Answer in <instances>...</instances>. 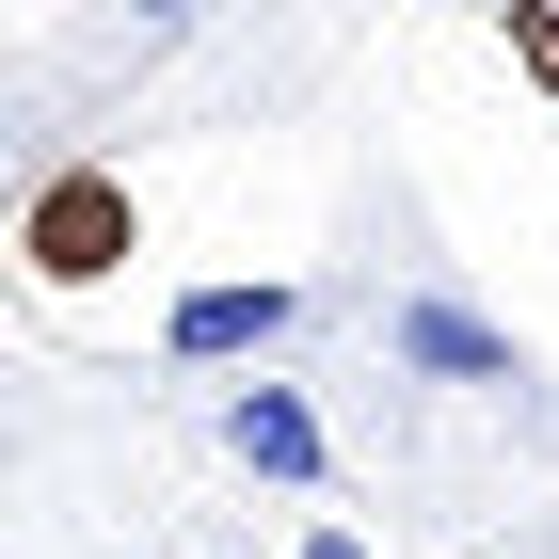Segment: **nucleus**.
<instances>
[{"mask_svg": "<svg viewBox=\"0 0 559 559\" xmlns=\"http://www.w3.org/2000/svg\"><path fill=\"white\" fill-rule=\"evenodd\" d=\"M144 257V209L112 160H48L33 192H16V272L33 288H112V272Z\"/></svg>", "mask_w": 559, "mask_h": 559, "instance_id": "f257e3e1", "label": "nucleus"}, {"mask_svg": "<svg viewBox=\"0 0 559 559\" xmlns=\"http://www.w3.org/2000/svg\"><path fill=\"white\" fill-rule=\"evenodd\" d=\"M304 336V288H272V272H257V288H176L160 304V352H176V368H240V352H288Z\"/></svg>", "mask_w": 559, "mask_h": 559, "instance_id": "f03ea898", "label": "nucleus"}, {"mask_svg": "<svg viewBox=\"0 0 559 559\" xmlns=\"http://www.w3.org/2000/svg\"><path fill=\"white\" fill-rule=\"evenodd\" d=\"M224 464H257V479H336V448H320V400L304 384H224Z\"/></svg>", "mask_w": 559, "mask_h": 559, "instance_id": "7ed1b4c3", "label": "nucleus"}, {"mask_svg": "<svg viewBox=\"0 0 559 559\" xmlns=\"http://www.w3.org/2000/svg\"><path fill=\"white\" fill-rule=\"evenodd\" d=\"M384 352H400V368H431V384H527L512 336H496V320H464V304H400Z\"/></svg>", "mask_w": 559, "mask_h": 559, "instance_id": "20e7f679", "label": "nucleus"}, {"mask_svg": "<svg viewBox=\"0 0 559 559\" xmlns=\"http://www.w3.org/2000/svg\"><path fill=\"white\" fill-rule=\"evenodd\" d=\"M512 64H527V81H559V0H512Z\"/></svg>", "mask_w": 559, "mask_h": 559, "instance_id": "39448f33", "label": "nucleus"}, {"mask_svg": "<svg viewBox=\"0 0 559 559\" xmlns=\"http://www.w3.org/2000/svg\"><path fill=\"white\" fill-rule=\"evenodd\" d=\"M112 16H129L144 48H176V33H209V0H112Z\"/></svg>", "mask_w": 559, "mask_h": 559, "instance_id": "423d86ee", "label": "nucleus"}, {"mask_svg": "<svg viewBox=\"0 0 559 559\" xmlns=\"http://www.w3.org/2000/svg\"><path fill=\"white\" fill-rule=\"evenodd\" d=\"M304 559H368V544H352V527H304Z\"/></svg>", "mask_w": 559, "mask_h": 559, "instance_id": "0eeeda50", "label": "nucleus"}]
</instances>
